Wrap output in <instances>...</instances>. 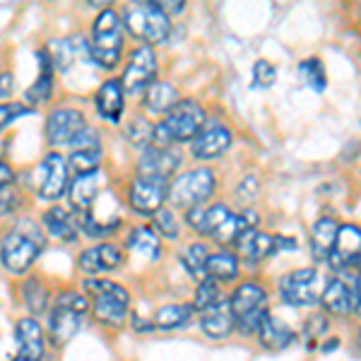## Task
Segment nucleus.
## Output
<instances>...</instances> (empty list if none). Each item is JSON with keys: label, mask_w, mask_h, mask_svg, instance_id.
Returning <instances> with one entry per match:
<instances>
[{"label": "nucleus", "mask_w": 361, "mask_h": 361, "mask_svg": "<svg viewBox=\"0 0 361 361\" xmlns=\"http://www.w3.org/2000/svg\"><path fill=\"white\" fill-rule=\"evenodd\" d=\"M49 236L44 234L42 224L32 217H17L10 229H5L0 243V265L10 277L32 275V267L46 250Z\"/></svg>", "instance_id": "1"}, {"label": "nucleus", "mask_w": 361, "mask_h": 361, "mask_svg": "<svg viewBox=\"0 0 361 361\" xmlns=\"http://www.w3.org/2000/svg\"><path fill=\"white\" fill-rule=\"evenodd\" d=\"M126 27L121 20V10H99L87 39V58L102 70H116L123 61Z\"/></svg>", "instance_id": "2"}, {"label": "nucleus", "mask_w": 361, "mask_h": 361, "mask_svg": "<svg viewBox=\"0 0 361 361\" xmlns=\"http://www.w3.org/2000/svg\"><path fill=\"white\" fill-rule=\"evenodd\" d=\"M90 296L78 289H61L46 313V337L54 347H66L82 330L90 313Z\"/></svg>", "instance_id": "3"}, {"label": "nucleus", "mask_w": 361, "mask_h": 361, "mask_svg": "<svg viewBox=\"0 0 361 361\" xmlns=\"http://www.w3.org/2000/svg\"><path fill=\"white\" fill-rule=\"evenodd\" d=\"M82 292L92 299V316L104 328H121L130 313V292L109 277H85Z\"/></svg>", "instance_id": "4"}, {"label": "nucleus", "mask_w": 361, "mask_h": 361, "mask_svg": "<svg viewBox=\"0 0 361 361\" xmlns=\"http://www.w3.org/2000/svg\"><path fill=\"white\" fill-rule=\"evenodd\" d=\"M121 20H123L126 32L133 39L142 42L145 46H159L169 42V34H171V17L157 3H126L121 8Z\"/></svg>", "instance_id": "5"}, {"label": "nucleus", "mask_w": 361, "mask_h": 361, "mask_svg": "<svg viewBox=\"0 0 361 361\" xmlns=\"http://www.w3.org/2000/svg\"><path fill=\"white\" fill-rule=\"evenodd\" d=\"M214 190H217V178H214L212 169H188L185 173L171 178V183H169V202H171V207L188 212L193 207L207 205V200L214 195Z\"/></svg>", "instance_id": "6"}, {"label": "nucleus", "mask_w": 361, "mask_h": 361, "mask_svg": "<svg viewBox=\"0 0 361 361\" xmlns=\"http://www.w3.org/2000/svg\"><path fill=\"white\" fill-rule=\"evenodd\" d=\"M73 171H70L68 157L61 149H46L37 166V183H34V195L46 205H56L68 195Z\"/></svg>", "instance_id": "7"}, {"label": "nucleus", "mask_w": 361, "mask_h": 361, "mask_svg": "<svg viewBox=\"0 0 361 361\" xmlns=\"http://www.w3.org/2000/svg\"><path fill=\"white\" fill-rule=\"evenodd\" d=\"M90 126L85 111L75 104H56L46 111L44 118V137L49 149H63L78 140L80 133Z\"/></svg>", "instance_id": "8"}, {"label": "nucleus", "mask_w": 361, "mask_h": 361, "mask_svg": "<svg viewBox=\"0 0 361 361\" xmlns=\"http://www.w3.org/2000/svg\"><path fill=\"white\" fill-rule=\"evenodd\" d=\"M169 178L149 176V173H135L128 183V207L140 217H154L164 202L169 200Z\"/></svg>", "instance_id": "9"}, {"label": "nucleus", "mask_w": 361, "mask_h": 361, "mask_svg": "<svg viewBox=\"0 0 361 361\" xmlns=\"http://www.w3.org/2000/svg\"><path fill=\"white\" fill-rule=\"evenodd\" d=\"M159 123L166 128L173 145H183V142H193L197 133L202 130V126L207 123V114L195 99L180 97V102L159 121Z\"/></svg>", "instance_id": "10"}, {"label": "nucleus", "mask_w": 361, "mask_h": 361, "mask_svg": "<svg viewBox=\"0 0 361 361\" xmlns=\"http://www.w3.org/2000/svg\"><path fill=\"white\" fill-rule=\"evenodd\" d=\"M323 277L313 267H301V270L289 272L287 277L279 279V296L289 306H313L320 301L325 289Z\"/></svg>", "instance_id": "11"}, {"label": "nucleus", "mask_w": 361, "mask_h": 361, "mask_svg": "<svg viewBox=\"0 0 361 361\" xmlns=\"http://www.w3.org/2000/svg\"><path fill=\"white\" fill-rule=\"evenodd\" d=\"M157 73H159V63H157V51L152 46L140 44L137 49L130 51L121 82L126 87V94H145L154 82Z\"/></svg>", "instance_id": "12"}, {"label": "nucleus", "mask_w": 361, "mask_h": 361, "mask_svg": "<svg viewBox=\"0 0 361 361\" xmlns=\"http://www.w3.org/2000/svg\"><path fill=\"white\" fill-rule=\"evenodd\" d=\"M126 263V248L114 241H99L80 250L78 270L85 277H104Z\"/></svg>", "instance_id": "13"}, {"label": "nucleus", "mask_w": 361, "mask_h": 361, "mask_svg": "<svg viewBox=\"0 0 361 361\" xmlns=\"http://www.w3.org/2000/svg\"><path fill=\"white\" fill-rule=\"evenodd\" d=\"M37 58H39V75H37V80L25 90V94H22V102H25L32 111H39V109L49 106V104L54 102L56 75H58L54 56H51V51L46 49V46L37 49Z\"/></svg>", "instance_id": "14"}, {"label": "nucleus", "mask_w": 361, "mask_h": 361, "mask_svg": "<svg viewBox=\"0 0 361 361\" xmlns=\"http://www.w3.org/2000/svg\"><path fill=\"white\" fill-rule=\"evenodd\" d=\"M236 253L238 258H243L246 263H263L265 258L270 255L279 253V248H294L296 241L294 238H282L275 236L270 231H258V229H250L246 234H241L236 238Z\"/></svg>", "instance_id": "15"}, {"label": "nucleus", "mask_w": 361, "mask_h": 361, "mask_svg": "<svg viewBox=\"0 0 361 361\" xmlns=\"http://www.w3.org/2000/svg\"><path fill=\"white\" fill-rule=\"evenodd\" d=\"M44 234L51 241L58 243H75L80 236V224H78V214L70 207H63L61 202L56 205H46L42 209V217H39Z\"/></svg>", "instance_id": "16"}, {"label": "nucleus", "mask_w": 361, "mask_h": 361, "mask_svg": "<svg viewBox=\"0 0 361 361\" xmlns=\"http://www.w3.org/2000/svg\"><path fill=\"white\" fill-rule=\"evenodd\" d=\"M231 140H234V135H231V130L224 123H219V121H207V123L202 126V130L195 135L193 142H190V152L200 161L219 159V157L231 147Z\"/></svg>", "instance_id": "17"}, {"label": "nucleus", "mask_w": 361, "mask_h": 361, "mask_svg": "<svg viewBox=\"0 0 361 361\" xmlns=\"http://www.w3.org/2000/svg\"><path fill=\"white\" fill-rule=\"evenodd\" d=\"M126 87L121 78H109L94 92V111L104 123L121 126L126 114Z\"/></svg>", "instance_id": "18"}, {"label": "nucleus", "mask_w": 361, "mask_h": 361, "mask_svg": "<svg viewBox=\"0 0 361 361\" xmlns=\"http://www.w3.org/2000/svg\"><path fill=\"white\" fill-rule=\"evenodd\" d=\"M104 188V171H92V173H80V176H73L68 188V207L73 209L75 214H90L94 205L99 202V195H102Z\"/></svg>", "instance_id": "19"}, {"label": "nucleus", "mask_w": 361, "mask_h": 361, "mask_svg": "<svg viewBox=\"0 0 361 361\" xmlns=\"http://www.w3.org/2000/svg\"><path fill=\"white\" fill-rule=\"evenodd\" d=\"M15 342H17V359L42 361L46 354V330L42 328L39 318L34 316L17 318Z\"/></svg>", "instance_id": "20"}, {"label": "nucleus", "mask_w": 361, "mask_h": 361, "mask_svg": "<svg viewBox=\"0 0 361 361\" xmlns=\"http://www.w3.org/2000/svg\"><path fill=\"white\" fill-rule=\"evenodd\" d=\"M183 154L178 147H147L142 157L135 164V173H149V176H161V178H173V173L178 171Z\"/></svg>", "instance_id": "21"}, {"label": "nucleus", "mask_w": 361, "mask_h": 361, "mask_svg": "<svg viewBox=\"0 0 361 361\" xmlns=\"http://www.w3.org/2000/svg\"><path fill=\"white\" fill-rule=\"evenodd\" d=\"M328 260L335 270H347V267L361 263V226L340 224L333 253H330Z\"/></svg>", "instance_id": "22"}, {"label": "nucleus", "mask_w": 361, "mask_h": 361, "mask_svg": "<svg viewBox=\"0 0 361 361\" xmlns=\"http://www.w3.org/2000/svg\"><path fill=\"white\" fill-rule=\"evenodd\" d=\"M17 292H20V301L29 311V316L39 318V316H44V313H49L51 301H54V292H51L49 282H46L39 272H32V275L22 277Z\"/></svg>", "instance_id": "23"}, {"label": "nucleus", "mask_w": 361, "mask_h": 361, "mask_svg": "<svg viewBox=\"0 0 361 361\" xmlns=\"http://www.w3.org/2000/svg\"><path fill=\"white\" fill-rule=\"evenodd\" d=\"M231 209L224 205V202H214V205H202V207H193L185 212V224L193 231H197L200 236L212 238L219 229L226 224V219L231 217Z\"/></svg>", "instance_id": "24"}, {"label": "nucleus", "mask_w": 361, "mask_h": 361, "mask_svg": "<svg viewBox=\"0 0 361 361\" xmlns=\"http://www.w3.org/2000/svg\"><path fill=\"white\" fill-rule=\"evenodd\" d=\"M200 330L202 335L212 337V340H224L231 335V330H236V316L231 311L229 301L207 308L200 313Z\"/></svg>", "instance_id": "25"}, {"label": "nucleus", "mask_w": 361, "mask_h": 361, "mask_svg": "<svg viewBox=\"0 0 361 361\" xmlns=\"http://www.w3.org/2000/svg\"><path fill=\"white\" fill-rule=\"evenodd\" d=\"M180 102V94L176 90V85L166 82V80H157V82L149 87L147 92L142 94V109L154 116H164L171 111L173 106Z\"/></svg>", "instance_id": "26"}, {"label": "nucleus", "mask_w": 361, "mask_h": 361, "mask_svg": "<svg viewBox=\"0 0 361 361\" xmlns=\"http://www.w3.org/2000/svg\"><path fill=\"white\" fill-rule=\"evenodd\" d=\"M265 304H267V289L260 282H255V279H246V282L238 284L229 299V306L236 318L243 316V313L255 311V308H265Z\"/></svg>", "instance_id": "27"}, {"label": "nucleus", "mask_w": 361, "mask_h": 361, "mask_svg": "<svg viewBox=\"0 0 361 361\" xmlns=\"http://www.w3.org/2000/svg\"><path fill=\"white\" fill-rule=\"evenodd\" d=\"M258 340H260V347L263 349L282 352V349H287L296 340V333L284 323V320H279L277 316L267 313L263 325H260V330H258Z\"/></svg>", "instance_id": "28"}, {"label": "nucleus", "mask_w": 361, "mask_h": 361, "mask_svg": "<svg viewBox=\"0 0 361 361\" xmlns=\"http://www.w3.org/2000/svg\"><path fill=\"white\" fill-rule=\"evenodd\" d=\"M126 248L133 253L142 255L145 260H159L161 255V238L154 231L152 224H140L133 226L126 236Z\"/></svg>", "instance_id": "29"}, {"label": "nucleus", "mask_w": 361, "mask_h": 361, "mask_svg": "<svg viewBox=\"0 0 361 361\" xmlns=\"http://www.w3.org/2000/svg\"><path fill=\"white\" fill-rule=\"evenodd\" d=\"M320 304L333 316H347L354 311V289L342 279H328L320 296Z\"/></svg>", "instance_id": "30"}, {"label": "nucleus", "mask_w": 361, "mask_h": 361, "mask_svg": "<svg viewBox=\"0 0 361 361\" xmlns=\"http://www.w3.org/2000/svg\"><path fill=\"white\" fill-rule=\"evenodd\" d=\"M337 229H340V222L330 214H323V217L316 219L311 229V250L316 260H328L330 253H333L335 238H337Z\"/></svg>", "instance_id": "31"}, {"label": "nucleus", "mask_w": 361, "mask_h": 361, "mask_svg": "<svg viewBox=\"0 0 361 361\" xmlns=\"http://www.w3.org/2000/svg\"><path fill=\"white\" fill-rule=\"evenodd\" d=\"M193 304H171V306H161L157 308L154 318H152V328L169 333V330H178L193 320Z\"/></svg>", "instance_id": "32"}, {"label": "nucleus", "mask_w": 361, "mask_h": 361, "mask_svg": "<svg viewBox=\"0 0 361 361\" xmlns=\"http://www.w3.org/2000/svg\"><path fill=\"white\" fill-rule=\"evenodd\" d=\"M46 49L51 51V56H54V63H56V70L58 73H68L70 68L75 66V58H78V51L80 49H87V42L80 37L75 39H51L49 44H46Z\"/></svg>", "instance_id": "33"}, {"label": "nucleus", "mask_w": 361, "mask_h": 361, "mask_svg": "<svg viewBox=\"0 0 361 361\" xmlns=\"http://www.w3.org/2000/svg\"><path fill=\"white\" fill-rule=\"evenodd\" d=\"M205 275L209 279H217V282H234L238 277V255L229 253V250H217V253H209Z\"/></svg>", "instance_id": "34"}, {"label": "nucleus", "mask_w": 361, "mask_h": 361, "mask_svg": "<svg viewBox=\"0 0 361 361\" xmlns=\"http://www.w3.org/2000/svg\"><path fill=\"white\" fill-rule=\"evenodd\" d=\"M207 258H209V250L202 241H195L180 250V265L185 267V272H188L197 284H200L202 279H207V275H205Z\"/></svg>", "instance_id": "35"}, {"label": "nucleus", "mask_w": 361, "mask_h": 361, "mask_svg": "<svg viewBox=\"0 0 361 361\" xmlns=\"http://www.w3.org/2000/svg\"><path fill=\"white\" fill-rule=\"evenodd\" d=\"M152 137H154V123L145 116H135V118L128 121L126 126V140L137 149H147L152 147Z\"/></svg>", "instance_id": "36"}, {"label": "nucleus", "mask_w": 361, "mask_h": 361, "mask_svg": "<svg viewBox=\"0 0 361 361\" xmlns=\"http://www.w3.org/2000/svg\"><path fill=\"white\" fill-rule=\"evenodd\" d=\"M102 161H104L102 147H97V149H73V152H68V164H70L73 176L99 171V169H102Z\"/></svg>", "instance_id": "37"}, {"label": "nucleus", "mask_w": 361, "mask_h": 361, "mask_svg": "<svg viewBox=\"0 0 361 361\" xmlns=\"http://www.w3.org/2000/svg\"><path fill=\"white\" fill-rule=\"evenodd\" d=\"M224 301V294H222V282H217V279H202L200 284H197L195 289V299H193V308L195 311H207V308L217 306Z\"/></svg>", "instance_id": "38"}, {"label": "nucleus", "mask_w": 361, "mask_h": 361, "mask_svg": "<svg viewBox=\"0 0 361 361\" xmlns=\"http://www.w3.org/2000/svg\"><path fill=\"white\" fill-rule=\"evenodd\" d=\"M152 226L159 238H166V241H178L180 238V224L171 207H161L152 217Z\"/></svg>", "instance_id": "39"}, {"label": "nucleus", "mask_w": 361, "mask_h": 361, "mask_svg": "<svg viewBox=\"0 0 361 361\" xmlns=\"http://www.w3.org/2000/svg\"><path fill=\"white\" fill-rule=\"evenodd\" d=\"M25 209V190L10 185V188H0V219L15 217Z\"/></svg>", "instance_id": "40"}, {"label": "nucleus", "mask_w": 361, "mask_h": 361, "mask_svg": "<svg viewBox=\"0 0 361 361\" xmlns=\"http://www.w3.org/2000/svg\"><path fill=\"white\" fill-rule=\"evenodd\" d=\"M299 75L304 78V82L308 87H313L316 92H323L325 85H328V80H325V66L318 58H306V61H301Z\"/></svg>", "instance_id": "41"}, {"label": "nucleus", "mask_w": 361, "mask_h": 361, "mask_svg": "<svg viewBox=\"0 0 361 361\" xmlns=\"http://www.w3.org/2000/svg\"><path fill=\"white\" fill-rule=\"evenodd\" d=\"M29 114H34V111L27 106L25 102H22V99H13V102L0 104V135H3L10 126L17 123V121L25 118V116H29Z\"/></svg>", "instance_id": "42"}, {"label": "nucleus", "mask_w": 361, "mask_h": 361, "mask_svg": "<svg viewBox=\"0 0 361 361\" xmlns=\"http://www.w3.org/2000/svg\"><path fill=\"white\" fill-rule=\"evenodd\" d=\"M267 313H270L267 311V306L255 308V311H250V313H243V316L236 318V330L241 335H258V330H260V325H263Z\"/></svg>", "instance_id": "43"}, {"label": "nucleus", "mask_w": 361, "mask_h": 361, "mask_svg": "<svg viewBox=\"0 0 361 361\" xmlns=\"http://www.w3.org/2000/svg\"><path fill=\"white\" fill-rule=\"evenodd\" d=\"M325 330H328V318L323 313H316L306 320V328H304V335H306V345L308 349H316L320 337H325Z\"/></svg>", "instance_id": "44"}, {"label": "nucleus", "mask_w": 361, "mask_h": 361, "mask_svg": "<svg viewBox=\"0 0 361 361\" xmlns=\"http://www.w3.org/2000/svg\"><path fill=\"white\" fill-rule=\"evenodd\" d=\"M253 80L255 87H272L277 80V70L270 61H255L253 66Z\"/></svg>", "instance_id": "45"}, {"label": "nucleus", "mask_w": 361, "mask_h": 361, "mask_svg": "<svg viewBox=\"0 0 361 361\" xmlns=\"http://www.w3.org/2000/svg\"><path fill=\"white\" fill-rule=\"evenodd\" d=\"M255 195H258V178L243 176L241 183H238V188H236V197L243 202V205H248V202L255 200Z\"/></svg>", "instance_id": "46"}, {"label": "nucleus", "mask_w": 361, "mask_h": 361, "mask_svg": "<svg viewBox=\"0 0 361 361\" xmlns=\"http://www.w3.org/2000/svg\"><path fill=\"white\" fill-rule=\"evenodd\" d=\"M17 169L13 164H8L5 159H0V188H10L17 183Z\"/></svg>", "instance_id": "47"}, {"label": "nucleus", "mask_w": 361, "mask_h": 361, "mask_svg": "<svg viewBox=\"0 0 361 361\" xmlns=\"http://www.w3.org/2000/svg\"><path fill=\"white\" fill-rule=\"evenodd\" d=\"M13 92H15V78H13V73H0V104L3 102H13Z\"/></svg>", "instance_id": "48"}, {"label": "nucleus", "mask_w": 361, "mask_h": 361, "mask_svg": "<svg viewBox=\"0 0 361 361\" xmlns=\"http://www.w3.org/2000/svg\"><path fill=\"white\" fill-rule=\"evenodd\" d=\"M157 5H159V8L164 10V13H166L169 17H171L173 13H180V10L185 8L183 0H171V3H157Z\"/></svg>", "instance_id": "49"}, {"label": "nucleus", "mask_w": 361, "mask_h": 361, "mask_svg": "<svg viewBox=\"0 0 361 361\" xmlns=\"http://www.w3.org/2000/svg\"><path fill=\"white\" fill-rule=\"evenodd\" d=\"M354 313L361 318V275L357 277V289H354Z\"/></svg>", "instance_id": "50"}, {"label": "nucleus", "mask_w": 361, "mask_h": 361, "mask_svg": "<svg viewBox=\"0 0 361 361\" xmlns=\"http://www.w3.org/2000/svg\"><path fill=\"white\" fill-rule=\"evenodd\" d=\"M335 347H337V340L333 337V340H330V342H325V345H323V352H333Z\"/></svg>", "instance_id": "51"}, {"label": "nucleus", "mask_w": 361, "mask_h": 361, "mask_svg": "<svg viewBox=\"0 0 361 361\" xmlns=\"http://www.w3.org/2000/svg\"><path fill=\"white\" fill-rule=\"evenodd\" d=\"M357 347H359V352H361V330L357 333Z\"/></svg>", "instance_id": "52"}, {"label": "nucleus", "mask_w": 361, "mask_h": 361, "mask_svg": "<svg viewBox=\"0 0 361 361\" xmlns=\"http://www.w3.org/2000/svg\"><path fill=\"white\" fill-rule=\"evenodd\" d=\"M13 361H34V359H17V357H15Z\"/></svg>", "instance_id": "53"}, {"label": "nucleus", "mask_w": 361, "mask_h": 361, "mask_svg": "<svg viewBox=\"0 0 361 361\" xmlns=\"http://www.w3.org/2000/svg\"><path fill=\"white\" fill-rule=\"evenodd\" d=\"M3 234H5V231H3V229H0V243H3Z\"/></svg>", "instance_id": "54"}]
</instances>
